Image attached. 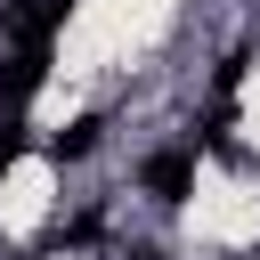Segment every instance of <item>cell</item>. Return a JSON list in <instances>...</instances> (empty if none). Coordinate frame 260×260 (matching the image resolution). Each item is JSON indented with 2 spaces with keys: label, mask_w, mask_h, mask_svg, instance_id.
Here are the masks:
<instances>
[{
  "label": "cell",
  "mask_w": 260,
  "mask_h": 260,
  "mask_svg": "<svg viewBox=\"0 0 260 260\" xmlns=\"http://www.w3.org/2000/svg\"><path fill=\"white\" fill-rule=\"evenodd\" d=\"M138 187H146L154 203H187V195H195V138H179V146H154V154L138 162Z\"/></svg>",
  "instance_id": "6da1fadb"
},
{
  "label": "cell",
  "mask_w": 260,
  "mask_h": 260,
  "mask_svg": "<svg viewBox=\"0 0 260 260\" xmlns=\"http://www.w3.org/2000/svg\"><path fill=\"white\" fill-rule=\"evenodd\" d=\"M65 16H73V0H8L0 32H8V49H49L65 32Z\"/></svg>",
  "instance_id": "7a4b0ae2"
},
{
  "label": "cell",
  "mask_w": 260,
  "mask_h": 260,
  "mask_svg": "<svg viewBox=\"0 0 260 260\" xmlns=\"http://www.w3.org/2000/svg\"><path fill=\"white\" fill-rule=\"evenodd\" d=\"M41 81H49V49H8L0 57V114H24Z\"/></svg>",
  "instance_id": "3957f363"
},
{
  "label": "cell",
  "mask_w": 260,
  "mask_h": 260,
  "mask_svg": "<svg viewBox=\"0 0 260 260\" xmlns=\"http://www.w3.org/2000/svg\"><path fill=\"white\" fill-rule=\"evenodd\" d=\"M98 138H106V114H81V122H65V130L49 138V154H57V162H89Z\"/></svg>",
  "instance_id": "277c9868"
},
{
  "label": "cell",
  "mask_w": 260,
  "mask_h": 260,
  "mask_svg": "<svg viewBox=\"0 0 260 260\" xmlns=\"http://www.w3.org/2000/svg\"><path fill=\"white\" fill-rule=\"evenodd\" d=\"M16 154H24V114H0V179L16 171Z\"/></svg>",
  "instance_id": "5b68a950"
}]
</instances>
